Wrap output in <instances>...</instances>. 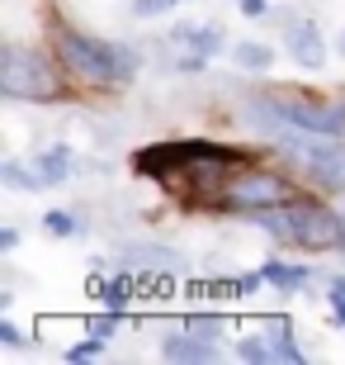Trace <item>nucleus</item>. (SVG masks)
Wrapping results in <instances>:
<instances>
[{
	"label": "nucleus",
	"instance_id": "30",
	"mask_svg": "<svg viewBox=\"0 0 345 365\" xmlns=\"http://www.w3.org/2000/svg\"><path fill=\"white\" fill-rule=\"evenodd\" d=\"M341 53H345V34H341Z\"/></svg>",
	"mask_w": 345,
	"mask_h": 365
},
{
	"label": "nucleus",
	"instance_id": "27",
	"mask_svg": "<svg viewBox=\"0 0 345 365\" xmlns=\"http://www.w3.org/2000/svg\"><path fill=\"white\" fill-rule=\"evenodd\" d=\"M237 5H241L246 19H265V14H270V0H237Z\"/></svg>",
	"mask_w": 345,
	"mask_h": 365
},
{
	"label": "nucleus",
	"instance_id": "29",
	"mask_svg": "<svg viewBox=\"0 0 345 365\" xmlns=\"http://www.w3.org/2000/svg\"><path fill=\"white\" fill-rule=\"evenodd\" d=\"M171 5H194V0H171Z\"/></svg>",
	"mask_w": 345,
	"mask_h": 365
},
{
	"label": "nucleus",
	"instance_id": "18",
	"mask_svg": "<svg viewBox=\"0 0 345 365\" xmlns=\"http://www.w3.org/2000/svg\"><path fill=\"white\" fill-rule=\"evenodd\" d=\"M0 180L10 190H43L38 166H24V162H0Z\"/></svg>",
	"mask_w": 345,
	"mask_h": 365
},
{
	"label": "nucleus",
	"instance_id": "8",
	"mask_svg": "<svg viewBox=\"0 0 345 365\" xmlns=\"http://www.w3.org/2000/svg\"><path fill=\"white\" fill-rule=\"evenodd\" d=\"M284 53H289L303 71L327 67V43H322V34H317L312 19H289V29H284Z\"/></svg>",
	"mask_w": 345,
	"mask_h": 365
},
{
	"label": "nucleus",
	"instance_id": "3",
	"mask_svg": "<svg viewBox=\"0 0 345 365\" xmlns=\"http://www.w3.org/2000/svg\"><path fill=\"white\" fill-rule=\"evenodd\" d=\"M48 43H53L57 62L67 67V76L76 86H90V91H123V86L137 76V53L128 48V43L85 34V29L67 24L62 14H53V24H48Z\"/></svg>",
	"mask_w": 345,
	"mask_h": 365
},
{
	"label": "nucleus",
	"instance_id": "23",
	"mask_svg": "<svg viewBox=\"0 0 345 365\" xmlns=\"http://www.w3.org/2000/svg\"><path fill=\"white\" fill-rule=\"evenodd\" d=\"M327 309H331V323L345 327V275L331 280V289H327Z\"/></svg>",
	"mask_w": 345,
	"mask_h": 365
},
{
	"label": "nucleus",
	"instance_id": "11",
	"mask_svg": "<svg viewBox=\"0 0 345 365\" xmlns=\"http://www.w3.org/2000/svg\"><path fill=\"white\" fill-rule=\"evenodd\" d=\"M171 43L175 48H185V53H203V57H218L227 48V34L218 24H199V29H189V24H180V29H171Z\"/></svg>",
	"mask_w": 345,
	"mask_h": 365
},
{
	"label": "nucleus",
	"instance_id": "15",
	"mask_svg": "<svg viewBox=\"0 0 345 365\" xmlns=\"http://www.w3.org/2000/svg\"><path fill=\"white\" fill-rule=\"evenodd\" d=\"M43 228L53 232V237H80L85 232V214L80 209H48L43 214Z\"/></svg>",
	"mask_w": 345,
	"mask_h": 365
},
{
	"label": "nucleus",
	"instance_id": "2",
	"mask_svg": "<svg viewBox=\"0 0 345 365\" xmlns=\"http://www.w3.org/2000/svg\"><path fill=\"white\" fill-rule=\"evenodd\" d=\"M241 119L251 123L255 133L265 138L279 157H289L293 171L317 185L322 195H345V138H327V133H307V128H293L289 119H279L270 95H251Z\"/></svg>",
	"mask_w": 345,
	"mask_h": 365
},
{
	"label": "nucleus",
	"instance_id": "12",
	"mask_svg": "<svg viewBox=\"0 0 345 365\" xmlns=\"http://www.w3.org/2000/svg\"><path fill=\"white\" fill-rule=\"evenodd\" d=\"M260 275H265V284H275L279 294H298V289H307V284H312V266H303V261H265V266H260Z\"/></svg>",
	"mask_w": 345,
	"mask_h": 365
},
{
	"label": "nucleus",
	"instance_id": "24",
	"mask_svg": "<svg viewBox=\"0 0 345 365\" xmlns=\"http://www.w3.org/2000/svg\"><path fill=\"white\" fill-rule=\"evenodd\" d=\"M171 10V0H133V14L137 19H156V14Z\"/></svg>",
	"mask_w": 345,
	"mask_h": 365
},
{
	"label": "nucleus",
	"instance_id": "26",
	"mask_svg": "<svg viewBox=\"0 0 345 365\" xmlns=\"http://www.w3.org/2000/svg\"><path fill=\"white\" fill-rule=\"evenodd\" d=\"M0 341H5V346H24L28 337H24V332H19L14 323H10V318H0Z\"/></svg>",
	"mask_w": 345,
	"mask_h": 365
},
{
	"label": "nucleus",
	"instance_id": "19",
	"mask_svg": "<svg viewBox=\"0 0 345 365\" xmlns=\"http://www.w3.org/2000/svg\"><path fill=\"white\" fill-rule=\"evenodd\" d=\"M237 356H241V361H251V365H270V361H275V341H270L265 332H260V337H241Z\"/></svg>",
	"mask_w": 345,
	"mask_h": 365
},
{
	"label": "nucleus",
	"instance_id": "28",
	"mask_svg": "<svg viewBox=\"0 0 345 365\" xmlns=\"http://www.w3.org/2000/svg\"><path fill=\"white\" fill-rule=\"evenodd\" d=\"M19 247V232L14 228H0V252H14Z\"/></svg>",
	"mask_w": 345,
	"mask_h": 365
},
{
	"label": "nucleus",
	"instance_id": "20",
	"mask_svg": "<svg viewBox=\"0 0 345 365\" xmlns=\"http://www.w3.org/2000/svg\"><path fill=\"white\" fill-rule=\"evenodd\" d=\"M109 341L105 337H95V332H85V341H71L67 351H62V361L67 365H80V361H95V356H105Z\"/></svg>",
	"mask_w": 345,
	"mask_h": 365
},
{
	"label": "nucleus",
	"instance_id": "25",
	"mask_svg": "<svg viewBox=\"0 0 345 365\" xmlns=\"http://www.w3.org/2000/svg\"><path fill=\"white\" fill-rule=\"evenodd\" d=\"M203 67H208V57H203V53H180V62H175V71H185V76H199Z\"/></svg>",
	"mask_w": 345,
	"mask_h": 365
},
{
	"label": "nucleus",
	"instance_id": "14",
	"mask_svg": "<svg viewBox=\"0 0 345 365\" xmlns=\"http://www.w3.org/2000/svg\"><path fill=\"white\" fill-rule=\"evenodd\" d=\"M265 337L275 341V361H303V346L293 341V327H289V318H265Z\"/></svg>",
	"mask_w": 345,
	"mask_h": 365
},
{
	"label": "nucleus",
	"instance_id": "1",
	"mask_svg": "<svg viewBox=\"0 0 345 365\" xmlns=\"http://www.w3.org/2000/svg\"><path fill=\"white\" fill-rule=\"evenodd\" d=\"M251 162L237 148H218V143H166V148H147L133 157L137 176H152L161 190H171L189 209H213L223 185Z\"/></svg>",
	"mask_w": 345,
	"mask_h": 365
},
{
	"label": "nucleus",
	"instance_id": "17",
	"mask_svg": "<svg viewBox=\"0 0 345 365\" xmlns=\"http://www.w3.org/2000/svg\"><path fill=\"white\" fill-rule=\"evenodd\" d=\"M180 327H189L194 337H203V341H223L227 337V318L223 313H185V323Z\"/></svg>",
	"mask_w": 345,
	"mask_h": 365
},
{
	"label": "nucleus",
	"instance_id": "7",
	"mask_svg": "<svg viewBox=\"0 0 345 365\" xmlns=\"http://www.w3.org/2000/svg\"><path fill=\"white\" fill-rule=\"evenodd\" d=\"M279 119H289L293 128L307 133H327L345 138V100H317V95H298V91H265Z\"/></svg>",
	"mask_w": 345,
	"mask_h": 365
},
{
	"label": "nucleus",
	"instance_id": "4",
	"mask_svg": "<svg viewBox=\"0 0 345 365\" xmlns=\"http://www.w3.org/2000/svg\"><path fill=\"white\" fill-rule=\"evenodd\" d=\"M255 228H265L275 242L298 247V252H336L345 247V223L331 204L317 195H293L289 204H275L265 214H255Z\"/></svg>",
	"mask_w": 345,
	"mask_h": 365
},
{
	"label": "nucleus",
	"instance_id": "9",
	"mask_svg": "<svg viewBox=\"0 0 345 365\" xmlns=\"http://www.w3.org/2000/svg\"><path fill=\"white\" fill-rule=\"evenodd\" d=\"M161 356L166 361H218L223 356V341H203L189 327H175V332L161 337Z\"/></svg>",
	"mask_w": 345,
	"mask_h": 365
},
{
	"label": "nucleus",
	"instance_id": "21",
	"mask_svg": "<svg viewBox=\"0 0 345 365\" xmlns=\"http://www.w3.org/2000/svg\"><path fill=\"white\" fill-rule=\"evenodd\" d=\"M100 299H105V309H128V299H133V280H128V275L105 280V284H100Z\"/></svg>",
	"mask_w": 345,
	"mask_h": 365
},
{
	"label": "nucleus",
	"instance_id": "6",
	"mask_svg": "<svg viewBox=\"0 0 345 365\" xmlns=\"http://www.w3.org/2000/svg\"><path fill=\"white\" fill-rule=\"evenodd\" d=\"M293 195H303V190L293 185L289 171H279V166H255L246 162L237 176L223 185V195L213 200V214H241V218H255L275 209V204H289Z\"/></svg>",
	"mask_w": 345,
	"mask_h": 365
},
{
	"label": "nucleus",
	"instance_id": "22",
	"mask_svg": "<svg viewBox=\"0 0 345 365\" xmlns=\"http://www.w3.org/2000/svg\"><path fill=\"white\" fill-rule=\"evenodd\" d=\"M123 327V309H105V313H95V318H85V332H95V337H114Z\"/></svg>",
	"mask_w": 345,
	"mask_h": 365
},
{
	"label": "nucleus",
	"instance_id": "5",
	"mask_svg": "<svg viewBox=\"0 0 345 365\" xmlns=\"http://www.w3.org/2000/svg\"><path fill=\"white\" fill-rule=\"evenodd\" d=\"M0 95L5 100H28V105H53L67 100V67L48 57L43 48H24V43H5L0 48Z\"/></svg>",
	"mask_w": 345,
	"mask_h": 365
},
{
	"label": "nucleus",
	"instance_id": "31",
	"mask_svg": "<svg viewBox=\"0 0 345 365\" xmlns=\"http://www.w3.org/2000/svg\"><path fill=\"white\" fill-rule=\"evenodd\" d=\"M341 223H345V209H341Z\"/></svg>",
	"mask_w": 345,
	"mask_h": 365
},
{
	"label": "nucleus",
	"instance_id": "10",
	"mask_svg": "<svg viewBox=\"0 0 345 365\" xmlns=\"http://www.w3.org/2000/svg\"><path fill=\"white\" fill-rule=\"evenodd\" d=\"M119 257L128 266H137V271H152V275H166V271L185 266V257L175 247H156V242H128V247H119Z\"/></svg>",
	"mask_w": 345,
	"mask_h": 365
},
{
	"label": "nucleus",
	"instance_id": "16",
	"mask_svg": "<svg viewBox=\"0 0 345 365\" xmlns=\"http://www.w3.org/2000/svg\"><path fill=\"white\" fill-rule=\"evenodd\" d=\"M232 57H237L241 71H270L275 67V48H270V43H237Z\"/></svg>",
	"mask_w": 345,
	"mask_h": 365
},
{
	"label": "nucleus",
	"instance_id": "13",
	"mask_svg": "<svg viewBox=\"0 0 345 365\" xmlns=\"http://www.w3.org/2000/svg\"><path fill=\"white\" fill-rule=\"evenodd\" d=\"M33 166H38V180H43V190L67 185V180L76 176V157H71V148H43L38 157H33Z\"/></svg>",
	"mask_w": 345,
	"mask_h": 365
}]
</instances>
